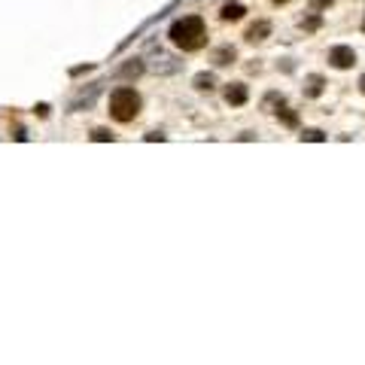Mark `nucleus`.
Listing matches in <instances>:
<instances>
[{
  "label": "nucleus",
  "instance_id": "12",
  "mask_svg": "<svg viewBox=\"0 0 365 365\" xmlns=\"http://www.w3.org/2000/svg\"><path fill=\"white\" fill-rule=\"evenodd\" d=\"M301 140H317V143H319V140H326V134L317 131V128H307V131L301 134Z\"/></svg>",
  "mask_w": 365,
  "mask_h": 365
},
{
  "label": "nucleus",
  "instance_id": "14",
  "mask_svg": "<svg viewBox=\"0 0 365 365\" xmlns=\"http://www.w3.org/2000/svg\"><path fill=\"white\" fill-rule=\"evenodd\" d=\"M328 4H332V0H310V6H314V9H323V6H328Z\"/></svg>",
  "mask_w": 365,
  "mask_h": 365
},
{
  "label": "nucleus",
  "instance_id": "9",
  "mask_svg": "<svg viewBox=\"0 0 365 365\" xmlns=\"http://www.w3.org/2000/svg\"><path fill=\"white\" fill-rule=\"evenodd\" d=\"M277 116H280V119H283V122H286L289 128H296V125H298V116L292 113L289 107H283V109H277Z\"/></svg>",
  "mask_w": 365,
  "mask_h": 365
},
{
  "label": "nucleus",
  "instance_id": "7",
  "mask_svg": "<svg viewBox=\"0 0 365 365\" xmlns=\"http://www.w3.org/2000/svg\"><path fill=\"white\" fill-rule=\"evenodd\" d=\"M319 91H323V77H310V79H307V88H305V95H307V98H317Z\"/></svg>",
  "mask_w": 365,
  "mask_h": 365
},
{
  "label": "nucleus",
  "instance_id": "13",
  "mask_svg": "<svg viewBox=\"0 0 365 365\" xmlns=\"http://www.w3.org/2000/svg\"><path fill=\"white\" fill-rule=\"evenodd\" d=\"M140 70H143V64H128V67H125L122 73H125V77H131V73L137 77V73H140Z\"/></svg>",
  "mask_w": 365,
  "mask_h": 365
},
{
  "label": "nucleus",
  "instance_id": "4",
  "mask_svg": "<svg viewBox=\"0 0 365 365\" xmlns=\"http://www.w3.org/2000/svg\"><path fill=\"white\" fill-rule=\"evenodd\" d=\"M225 104H232V107L246 104V86L244 82H232V86L225 88Z\"/></svg>",
  "mask_w": 365,
  "mask_h": 365
},
{
  "label": "nucleus",
  "instance_id": "3",
  "mask_svg": "<svg viewBox=\"0 0 365 365\" xmlns=\"http://www.w3.org/2000/svg\"><path fill=\"white\" fill-rule=\"evenodd\" d=\"M328 64L338 70H350L356 64V52L350 46H335V49H328Z\"/></svg>",
  "mask_w": 365,
  "mask_h": 365
},
{
  "label": "nucleus",
  "instance_id": "1",
  "mask_svg": "<svg viewBox=\"0 0 365 365\" xmlns=\"http://www.w3.org/2000/svg\"><path fill=\"white\" fill-rule=\"evenodd\" d=\"M171 43L182 52H195L207 43V27H204V18L201 15H182L171 25Z\"/></svg>",
  "mask_w": 365,
  "mask_h": 365
},
{
  "label": "nucleus",
  "instance_id": "10",
  "mask_svg": "<svg viewBox=\"0 0 365 365\" xmlns=\"http://www.w3.org/2000/svg\"><path fill=\"white\" fill-rule=\"evenodd\" d=\"M195 88L210 91V88H213V77H210V73H201V77H195Z\"/></svg>",
  "mask_w": 365,
  "mask_h": 365
},
{
  "label": "nucleus",
  "instance_id": "6",
  "mask_svg": "<svg viewBox=\"0 0 365 365\" xmlns=\"http://www.w3.org/2000/svg\"><path fill=\"white\" fill-rule=\"evenodd\" d=\"M244 13H246V9H244L241 4H225V6H223V13H219V15H223V22H241Z\"/></svg>",
  "mask_w": 365,
  "mask_h": 365
},
{
  "label": "nucleus",
  "instance_id": "15",
  "mask_svg": "<svg viewBox=\"0 0 365 365\" xmlns=\"http://www.w3.org/2000/svg\"><path fill=\"white\" fill-rule=\"evenodd\" d=\"M359 91H362V95H365V73H362V79H359Z\"/></svg>",
  "mask_w": 365,
  "mask_h": 365
},
{
  "label": "nucleus",
  "instance_id": "8",
  "mask_svg": "<svg viewBox=\"0 0 365 365\" xmlns=\"http://www.w3.org/2000/svg\"><path fill=\"white\" fill-rule=\"evenodd\" d=\"M213 61H216V64H232V61H234V49H228V46H225V49H216Z\"/></svg>",
  "mask_w": 365,
  "mask_h": 365
},
{
  "label": "nucleus",
  "instance_id": "5",
  "mask_svg": "<svg viewBox=\"0 0 365 365\" xmlns=\"http://www.w3.org/2000/svg\"><path fill=\"white\" fill-rule=\"evenodd\" d=\"M268 34H271V25H268V22H255L250 31H246V40H250V43H259V40H265Z\"/></svg>",
  "mask_w": 365,
  "mask_h": 365
},
{
  "label": "nucleus",
  "instance_id": "11",
  "mask_svg": "<svg viewBox=\"0 0 365 365\" xmlns=\"http://www.w3.org/2000/svg\"><path fill=\"white\" fill-rule=\"evenodd\" d=\"M91 140H98V143L113 140V131H107V128H95V131H91Z\"/></svg>",
  "mask_w": 365,
  "mask_h": 365
},
{
  "label": "nucleus",
  "instance_id": "17",
  "mask_svg": "<svg viewBox=\"0 0 365 365\" xmlns=\"http://www.w3.org/2000/svg\"><path fill=\"white\" fill-rule=\"evenodd\" d=\"M362 34H365V18H362Z\"/></svg>",
  "mask_w": 365,
  "mask_h": 365
},
{
  "label": "nucleus",
  "instance_id": "16",
  "mask_svg": "<svg viewBox=\"0 0 365 365\" xmlns=\"http://www.w3.org/2000/svg\"><path fill=\"white\" fill-rule=\"evenodd\" d=\"M274 4H289V0H274Z\"/></svg>",
  "mask_w": 365,
  "mask_h": 365
},
{
  "label": "nucleus",
  "instance_id": "2",
  "mask_svg": "<svg viewBox=\"0 0 365 365\" xmlns=\"http://www.w3.org/2000/svg\"><path fill=\"white\" fill-rule=\"evenodd\" d=\"M137 113H140V95H137L134 88L122 86L109 95V116H113L116 122H134Z\"/></svg>",
  "mask_w": 365,
  "mask_h": 365
}]
</instances>
